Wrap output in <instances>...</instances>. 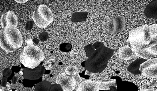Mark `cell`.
Segmentation results:
<instances>
[{"label":"cell","instance_id":"obj_1","mask_svg":"<svg viewBox=\"0 0 157 91\" xmlns=\"http://www.w3.org/2000/svg\"><path fill=\"white\" fill-rule=\"evenodd\" d=\"M84 48L88 57L85 63L86 70L93 73H101L104 71L113 55L114 50L106 47L101 42L90 44Z\"/></svg>","mask_w":157,"mask_h":91},{"label":"cell","instance_id":"obj_2","mask_svg":"<svg viewBox=\"0 0 157 91\" xmlns=\"http://www.w3.org/2000/svg\"><path fill=\"white\" fill-rule=\"evenodd\" d=\"M27 44L20 56V61L24 67L33 69L38 66L45 58L40 48L34 45L31 39L26 40Z\"/></svg>","mask_w":157,"mask_h":91},{"label":"cell","instance_id":"obj_3","mask_svg":"<svg viewBox=\"0 0 157 91\" xmlns=\"http://www.w3.org/2000/svg\"><path fill=\"white\" fill-rule=\"evenodd\" d=\"M131 45V48L135 52L142 49H146L155 46L154 41H151L148 45L144 42L143 26L139 27L132 30L128 39Z\"/></svg>","mask_w":157,"mask_h":91},{"label":"cell","instance_id":"obj_4","mask_svg":"<svg viewBox=\"0 0 157 91\" xmlns=\"http://www.w3.org/2000/svg\"><path fill=\"white\" fill-rule=\"evenodd\" d=\"M82 80V78L78 73L75 75L70 76L64 72L57 76L56 83L61 86L63 91H72L75 89Z\"/></svg>","mask_w":157,"mask_h":91},{"label":"cell","instance_id":"obj_5","mask_svg":"<svg viewBox=\"0 0 157 91\" xmlns=\"http://www.w3.org/2000/svg\"><path fill=\"white\" fill-rule=\"evenodd\" d=\"M4 35L8 43L13 48L17 49L22 46V36L17 27L7 25L4 30Z\"/></svg>","mask_w":157,"mask_h":91},{"label":"cell","instance_id":"obj_6","mask_svg":"<svg viewBox=\"0 0 157 91\" xmlns=\"http://www.w3.org/2000/svg\"><path fill=\"white\" fill-rule=\"evenodd\" d=\"M140 71L141 75L148 78H154L157 76V59L148 60L140 65Z\"/></svg>","mask_w":157,"mask_h":91},{"label":"cell","instance_id":"obj_7","mask_svg":"<svg viewBox=\"0 0 157 91\" xmlns=\"http://www.w3.org/2000/svg\"><path fill=\"white\" fill-rule=\"evenodd\" d=\"M45 70V67L40 64L33 69L27 68L23 70V77L27 80H38L43 76Z\"/></svg>","mask_w":157,"mask_h":91},{"label":"cell","instance_id":"obj_8","mask_svg":"<svg viewBox=\"0 0 157 91\" xmlns=\"http://www.w3.org/2000/svg\"><path fill=\"white\" fill-rule=\"evenodd\" d=\"M97 81L86 80L82 78V81L78 84L75 89L72 91H99Z\"/></svg>","mask_w":157,"mask_h":91},{"label":"cell","instance_id":"obj_9","mask_svg":"<svg viewBox=\"0 0 157 91\" xmlns=\"http://www.w3.org/2000/svg\"><path fill=\"white\" fill-rule=\"evenodd\" d=\"M143 32L144 42L148 45L153 39L157 37V24L150 26L145 25L143 26Z\"/></svg>","mask_w":157,"mask_h":91},{"label":"cell","instance_id":"obj_10","mask_svg":"<svg viewBox=\"0 0 157 91\" xmlns=\"http://www.w3.org/2000/svg\"><path fill=\"white\" fill-rule=\"evenodd\" d=\"M117 54L120 58L126 60L133 59L136 56L135 52L132 50L128 45L120 48Z\"/></svg>","mask_w":157,"mask_h":91},{"label":"cell","instance_id":"obj_11","mask_svg":"<svg viewBox=\"0 0 157 91\" xmlns=\"http://www.w3.org/2000/svg\"><path fill=\"white\" fill-rule=\"evenodd\" d=\"M135 52L136 56L145 60L156 56L157 45L147 49L140 50Z\"/></svg>","mask_w":157,"mask_h":91},{"label":"cell","instance_id":"obj_12","mask_svg":"<svg viewBox=\"0 0 157 91\" xmlns=\"http://www.w3.org/2000/svg\"><path fill=\"white\" fill-rule=\"evenodd\" d=\"M144 13L146 17L153 19L157 18V1H153L148 4L144 9Z\"/></svg>","mask_w":157,"mask_h":91},{"label":"cell","instance_id":"obj_13","mask_svg":"<svg viewBox=\"0 0 157 91\" xmlns=\"http://www.w3.org/2000/svg\"><path fill=\"white\" fill-rule=\"evenodd\" d=\"M37 10L41 16L46 21L50 24L53 22V14L51 9L47 5H39Z\"/></svg>","mask_w":157,"mask_h":91},{"label":"cell","instance_id":"obj_14","mask_svg":"<svg viewBox=\"0 0 157 91\" xmlns=\"http://www.w3.org/2000/svg\"><path fill=\"white\" fill-rule=\"evenodd\" d=\"M146 61V60L142 58L135 60L127 67V71L135 75H141V73L139 70L140 65Z\"/></svg>","mask_w":157,"mask_h":91},{"label":"cell","instance_id":"obj_15","mask_svg":"<svg viewBox=\"0 0 157 91\" xmlns=\"http://www.w3.org/2000/svg\"><path fill=\"white\" fill-rule=\"evenodd\" d=\"M115 29V34L121 33L124 30L126 21L123 16H118L113 18Z\"/></svg>","mask_w":157,"mask_h":91},{"label":"cell","instance_id":"obj_16","mask_svg":"<svg viewBox=\"0 0 157 91\" xmlns=\"http://www.w3.org/2000/svg\"><path fill=\"white\" fill-rule=\"evenodd\" d=\"M32 18L36 25L41 28H46L50 24L43 18L37 10L33 13Z\"/></svg>","mask_w":157,"mask_h":91},{"label":"cell","instance_id":"obj_17","mask_svg":"<svg viewBox=\"0 0 157 91\" xmlns=\"http://www.w3.org/2000/svg\"><path fill=\"white\" fill-rule=\"evenodd\" d=\"M99 86V90H110V87H117L116 81L115 79H105L97 81Z\"/></svg>","mask_w":157,"mask_h":91},{"label":"cell","instance_id":"obj_18","mask_svg":"<svg viewBox=\"0 0 157 91\" xmlns=\"http://www.w3.org/2000/svg\"><path fill=\"white\" fill-rule=\"evenodd\" d=\"M4 30L2 29L0 31V46L7 52H13L16 49L12 48L7 42L4 35Z\"/></svg>","mask_w":157,"mask_h":91},{"label":"cell","instance_id":"obj_19","mask_svg":"<svg viewBox=\"0 0 157 91\" xmlns=\"http://www.w3.org/2000/svg\"><path fill=\"white\" fill-rule=\"evenodd\" d=\"M88 13L86 12H76L73 14L71 21L73 22H81L85 21Z\"/></svg>","mask_w":157,"mask_h":91},{"label":"cell","instance_id":"obj_20","mask_svg":"<svg viewBox=\"0 0 157 91\" xmlns=\"http://www.w3.org/2000/svg\"><path fill=\"white\" fill-rule=\"evenodd\" d=\"M6 19L7 25H11L17 27V19L13 12L9 11L7 12L6 13Z\"/></svg>","mask_w":157,"mask_h":91},{"label":"cell","instance_id":"obj_21","mask_svg":"<svg viewBox=\"0 0 157 91\" xmlns=\"http://www.w3.org/2000/svg\"><path fill=\"white\" fill-rule=\"evenodd\" d=\"M52 84L47 81L41 82L37 84L35 86V91H50Z\"/></svg>","mask_w":157,"mask_h":91},{"label":"cell","instance_id":"obj_22","mask_svg":"<svg viewBox=\"0 0 157 91\" xmlns=\"http://www.w3.org/2000/svg\"><path fill=\"white\" fill-rule=\"evenodd\" d=\"M65 73L68 76H72L78 73V69L75 66H68L65 70Z\"/></svg>","mask_w":157,"mask_h":91},{"label":"cell","instance_id":"obj_23","mask_svg":"<svg viewBox=\"0 0 157 91\" xmlns=\"http://www.w3.org/2000/svg\"><path fill=\"white\" fill-rule=\"evenodd\" d=\"M72 48V45L69 43H65L60 45V49L62 52H68L71 51Z\"/></svg>","mask_w":157,"mask_h":91},{"label":"cell","instance_id":"obj_24","mask_svg":"<svg viewBox=\"0 0 157 91\" xmlns=\"http://www.w3.org/2000/svg\"><path fill=\"white\" fill-rule=\"evenodd\" d=\"M108 31L110 35L115 34V29L113 18L111 19L109 21L108 25Z\"/></svg>","mask_w":157,"mask_h":91},{"label":"cell","instance_id":"obj_25","mask_svg":"<svg viewBox=\"0 0 157 91\" xmlns=\"http://www.w3.org/2000/svg\"><path fill=\"white\" fill-rule=\"evenodd\" d=\"M49 35L48 33L45 32L41 33L39 36L40 40L42 42H45L48 39Z\"/></svg>","mask_w":157,"mask_h":91},{"label":"cell","instance_id":"obj_26","mask_svg":"<svg viewBox=\"0 0 157 91\" xmlns=\"http://www.w3.org/2000/svg\"><path fill=\"white\" fill-rule=\"evenodd\" d=\"M50 91H63L61 86L57 84L52 85Z\"/></svg>","mask_w":157,"mask_h":91},{"label":"cell","instance_id":"obj_27","mask_svg":"<svg viewBox=\"0 0 157 91\" xmlns=\"http://www.w3.org/2000/svg\"><path fill=\"white\" fill-rule=\"evenodd\" d=\"M6 13L3 14L1 19V23L2 27L3 29H5L7 24L6 19Z\"/></svg>","mask_w":157,"mask_h":91},{"label":"cell","instance_id":"obj_28","mask_svg":"<svg viewBox=\"0 0 157 91\" xmlns=\"http://www.w3.org/2000/svg\"><path fill=\"white\" fill-rule=\"evenodd\" d=\"M12 73V70L8 68H6L4 69L3 72V76L7 78L11 76Z\"/></svg>","mask_w":157,"mask_h":91},{"label":"cell","instance_id":"obj_29","mask_svg":"<svg viewBox=\"0 0 157 91\" xmlns=\"http://www.w3.org/2000/svg\"><path fill=\"white\" fill-rule=\"evenodd\" d=\"M34 26L33 22L31 21H28L26 24V30H31Z\"/></svg>","mask_w":157,"mask_h":91},{"label":"cell","instance_id":"obj_30","mask_svg":"<svg viewBox=\"0 0 157 91\" xmlns=\"http://www.w3.org/2000/svg\"><path fill=\"white\" fill-rule=\"evenodd\" d=\"M7 80L8 78L4 76L2 78L1 81V86L5 87L6 88L7 84Z\"/></svg>","mask_w":157,"mask_h":91},{"label":"cell","instance_id":"obj_31","mask_svg":"<svg viewBox=\"0 0 157 91\" xmlns=\"http://www.w3.org/2000/svg\"><path fill=\"white\" fill-rule=\"evenodd\" d=\"M44 67L45 68V69L49 70L52 68V65L51 64L48 63L47 62L44 65Z\"/></svg>","mask_w":157,"mask_h":91},{"label":"cell","instance_id":"obj_32","mask_svg":"<svg viewBox=\"0 0 157 91\" xmlns=\"http://www.w3.org/2000/svg\"><path fill=\"white\" fill-rule=\"evenodd\" d=\"M55 57L51 56L48 58V60L47 62L48 63L52 64V63L55 62Z\"/></svg>","mask_w":157,"mask_h":91},{"label":"cell","instance_id":"obj_33","mask_svg":"<svg viewBox=\"0 0 157 91\" xmlns=\"http://www.w3.org/2000/svg\"><path fill=\"white\" fill-rule=\"evenodd\" d=\"M78 53V52L76 50H73L70 52V54L73 56H77Z\"/></svg>","mask_w":157,"mask_h":91},{"label":"cell","instance_id":"obj_34","mask_svg":"<svg viewBox=\"0 0 157 91\" xmlns=\"http://www.w3.org/2000/svg\"><path fill=\"white\" fill-rule=\"evenodd\" d=\"M110 90H105V91H117V87L114 86H111L110 87Z\"/></svg>","mask_w":157,"mask_h":91},{"label":"cell","instance_id":"obj_35","mask_svg":"<svg viewBox=\"0 0 157 91\" xmlns=\"http://www.w3.org/2000/svg\"><path fill=\"white\" fill-rule=\"evenodd\" d=\"M17 80V77L14 76L12 78V84H15L16 83Z\"/></svg>","mask_w":157,"mask_h":91},{"label":"cell","instance_id":"obj_36","mask_svg":"<svg viewBox=\"0 0 157 91\" xmlns=\"http://www.w3.org/2000/svg\"><path fill=\"white\" fill-rule=\"evenodd\" d=\"M93 74H94L93 73L90 72L89 71H87V70H86L85 73V75H88L90 76H92L93 75Z\"/></svg>","mask_w":157,"mask_h":91},{"label":"cell","instance_id":"obj_37","mask_svg":"<svg viewBox=\"0 0 157 91\" xmlns=\"http://www.w3.org/2000/svg\"><path fill=\"white\" fill-rule=\"evenodd\" d=\"M15 1L18 3H24L27 2L28 1L27 0V1H20H20H17V0H15Z\"/></svg>","mask_w":157,"mask_h":91},{"label":"cell","instance_id":"obj_38","mask_svg":"<svg viewBox=\"0 0 157 91\" xmlns=\"http://www.w3.org/2000/svg\"><path fill=\"white\" fill-rule=\"evenodd\" d=\"M33 42H34L35 43L37 44L39 43V41L37 38H35L33 39Z\"/></svg>","mask_w":157,"mask_h":91},{"label":"cell","instance_id":"obj_39","mask_svg":"<svg viewBox=\"0 0 157 91\" xmlns=\"http://www.w3.org/2000/svg\"><path fill=\"white\" fill-rule=\"evenodd\" d=\"M140 91H156L155 90L152 89H146Z\"/></svg>","mask_w":157,"mask_h":91},{"label":"cell","instance_id":"obj_40","mask_svg":"<svg viewBox=\"0 0 157 91\" xmlns=\"http://www.w3.org/2000/svg\"><path fill=\"white\" fill-rule=\"evenodd\" d=\"M10 88V85L9 82L7 83V86L6 87V89L7 90H9Z\"/></svg>","mask_w":157,"mask_h":91},{"label":"cell","instance_id":"obj_41","mask_svg":"<svg viewBox=\"0 0 157 91\" xmlns=\"http://www.w3.org/2000/svg\"><path fill=\"white\" fill-rule=\"evenodd\" d=\"M3 91H12L11 90H7L6 88L5 89L3 88Z\"/></svg>","mask_w":157,"mask_h":91},{"label":"cell","instance_id":"obj_42","mask_svg":"<svg viewBox=\"0 0 157 91\" xmlns=\"http://www.w3.org/2000/svg\"><path fill=\"white\" fill-rule=\"evenodd\" d=\"M1 80H0V84H1Z\"/></svg>","mask_w":157,"mask_h":91},{"label":"cell","instance_id":"obj_43","mask_svg":"<svg viewBox=\"0 0 157 91\" xmlns=\"http://www.w3.org/2000/svg\"><path fill=\"white\" fill-rule=\"evenodd\" d=\"M0 91H3V89H0Z\"/></svg>","mask_w":157,"mask_h":91},{"label":"cell","instance_id":"obj_44","mask_svg":"<svg viewBox=\"0 0 157 91\" xmlns=\"http://www.w3.org/2000/svg\"><path fill=\"white\" fill-rule=\"evenodd\" d=\"M0 76H1V72H0Z\"/></svg>","mask_w":157,"mask_h":91}]
</instances>
